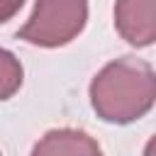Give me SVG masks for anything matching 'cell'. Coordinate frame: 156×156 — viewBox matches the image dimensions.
<instances>
[{
	"label": "cell",
	"instance_id": "6da1fadb",
	"mask_svg": "<svg viewBox=\"0 0 156 156\" xmlns=\"http://www.w3.org/2000/svg\"><path fill=\"white\" fill-rule=\"evenodd\" d=\"M95 112L107 122H132L151 110L156 98L154 71L139 58H117L107 63L90 85Z\"/></svg>",
	"mask_w": 156,
	"mask_h": 156
},
{
	"label": "cell",
	"instance_id": "7a4b0ae2",
	"mask_svg": "<svg viewBox=\"0 0 156 156\" xmlns=\"http://www.w3.org/2000/svg\"><path fill=\"white\" fill-rule=\"evenodd\" d=\"M88 20V0H37L32 17L20 29V39L39 46L71 41Z\"/></svg>",
	"mask_w": 156,
	"mask_h": 156
},
{
	"label": "cell",
	"instance_id": "3957f363",
	"mask_svg": "<svg viewBox=\"0 0 156 156\" xmlns=\"http://www.w3.org/2000/svg\"><path fill=\"white\" fill-rule=\"evenodd\" d=\"M117 32L136 46H149L156 39V0H117Z\"/></svg>",
	"mask_w": 156,
	"mask_h": 156
},
{
	"label": "cell",
	"instance_id": "277c9868",
	"mask_svg": "<svg viewBox=\"0 0 156 156\" xmlns=\"http://www.w3.org/2000/svg\"><path fill=\"white\" fill-rule=\"evenodd\" d=\"M32 156H102V151L85 132L54 129L34 146Z\"/></svg>",
	"mask_w": 156,
	"mask_h": 156
},
{
	"label": "cell",
	"instance_id": "5b68a950",
	"mask_svg": "<svg viewBox=\"0 0 156 156\" xmlns=\"http://www.w3.org/2000/svg\"><path fill=\"white\" fill-rule=\"evenodd\" d=\"M20 85H22V66H20V61L10 51L0 49V100H7Z\"/></svg>",
	"mask_w": 156,
	"mask_h": 156
},
{
	"label": "cell",
	"instance_id": "8992f818",
	"mask_svg": "<svg viewBox=\"0 0 156 156\" xmlns=\"http://www.w3.org/2000/svg\"><path fill=\"white\" fill-rule=\"evenodd\" d=\"M24 0H0V22H7L20 7H22Z\"/></svg>",
	"mask_w": 156,
	"mask_h": 156
}]
</instances>
